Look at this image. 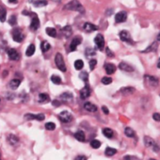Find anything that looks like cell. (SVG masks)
I'll list each match as a JSON object with an SVG mask.
<instances>
[{
  "mask_svg": "<svg viewBox=\"0 0 160 160\" xmlns=\"http://www.w3.org/2000/svg\"><path fill=\"white\" fill-rule=\"evenodd\" d=\"M64 9L67 10H73V12H77L79 13H84L85 12V9L82 6L81 3L78 0H72L71 2L68 4H66L64 6Z\"/></svg>",
  "mask_w": 160,
  "mask_h": 160,
  "instance_id": "obj_1",
  "label": "cell"
},
{
  "mask_svg": "<svg viewBox=\"0 0 160 160\" xmlns=\"http://www.w3.org/2000/svg\"><path fill=\"white\" fill-rule=\"evenodd\" d=\"M143 140H144L145 146L148 147V148H150V149H152L153 152L158 153V152L160 151V146L156 142V140H153L152 139V137L146 136V137H144Z\"/></svg>",
  "mask_w": 160,
  "mask_h": 160,
  "instance_id": "obj_2",
  "label": "cell"
},
{
  "mask_svg": "<svg viewBox=\"0 0 160 160\" xmlns=\"http://www.w3.org/2000/svg\"><path fill=\"white\" fill-rule=\"evenodd\" d=\"M55 63H56L58 69H59L61 72L65 73L67 69H66V65H65V62H64L63 57H62V55L60 53L56 54V57H55Z\"/></svg>",
  "mask_w": 160,
  "mask_h": 160,
  "instance_id": "obj_3",
  "label": "cell"
},
{
  "mask_svg": "<svg viewBox=\"0 0 160 160\" xmlns=\"http://www.w3.org/2000/svg\"><path fill=\"white\" fill-rule=\"evenodd\" d=\"M144 81L147 84V86L151 88H156L159 84V79L156 76H153V75H144Z\"/></svg>",
  "mask_w": 160,
  "mask_h": 160,
  "instance_id": "obj_4",
  "label": "cell"
},
{
  "mask_svg": "<svg viewBox=\"0 0 160 160\" xmlns=\"http://www.w3.org/2000/svg\"><path fill=\"white\" fill-rule=\"evenodd\" d=\"M12 35L14 42H22L25 39V35H24V33L22 32V29L20 27H16V28H14L12 32Z\"/></svg>",
  "mask_w": 160,
  "mask_h": 160,
  "instance_id": "obj_5",
  "label": "cell"
},
{
  "mask_svg": "<svg viewBox=\"0 0 160 160\" xmlns=\"http://www.w3.org/2000/svg\"><path fill=\"white\" fill-rule=\"evenodd\" d=\"M58 119L60 120V122H61V123H68L72 122V120H73V115H72L69 111H66V110H64V111L59 113Z\"/></svg>",
  "mask_w": 160,
  "mask_h": 160,
  "instance_id": "obj_6",
  "label": "cell"
},
{
  "mask_svg": "<svg viewBox=\"0 0 160 160\" xmlns=\"http://www.w3.org/2000/svg\"><path fill=\"white\" fill-rule=\"evenodd\" d=\"M119 37L121 39V41L125 42H129V43H133V40H132V37L130 35V33L127 30H123L119 33Z\"/></svg>",
  "mask_w": 160,
  "mask_h": 160,
  "instance_id": "obj_7",
  "label": "cell"
},
{
  "mask_svg": "<svg viewBox=\"0 0 160 160\" xmlns=\"http://www.w3.org/2000/svg\"><path fill=\"white\" fill-rule=\"evenodd\" d=\"M94 42L97 46V48L99 49L100 51H102L104 47V36L102 34H98L96 35L95 39H94Z\"/></svg>",
  "mask_w": 160,
  "mask_h": 160,
  "instance_id": "obj_8",
  "label": "cell"
},
{
  "mask_svg": "<svg viewBox=\"0 0 160 160\" xmlns=\"http://www.w3.org/2000/svg\"><path fill=\"white\" fill-rule=\"evenodd\" d=\"M73 99H74L73 93L69 92V91L63 92L62 94L59 95V100L61 102H64V103H71L72 101H73Z\"/></svg>",
  "mask_w": 160,
  "mask_h": 160,
  "instance_id": "obj_9",
  "label": "cell"
},
{
  "mask_svg": "<svg viewBox=\"0 0 160 160\" xmlns=\"http://www.w3.org/2000/svg\"><path fill=\"white\" fill-rule=\"evenodd\" d=\"M25 119L26 120H37V121H43L45 119V114L40 113V114H31V113H27L25 115Z\"/></svg>",
  "mask_w": 160,
  "mask_h": 160,
  "instance_id": "obj_10",
  "label": "cell"
},
{
  "mask_svg": "<svg viewBox=\"0 0 160 160\" xmlns=\"http://www.w3.org/2000/svg\"><path fill=\"white\" fill-rule=\"evenodd\" d=\"M82 42V39L80 36H76L75 37L73 40H72V42L70 45V51H75L76 47L78 46Z\"/></svg>",
  "mask_w": 160,
  "mask_h": 160,
  "instance_id": "obj_11",
  "label": "cell"
},
{
  "mask_svg": "<svg viewBox=\"0 0 160 160\" xmlns=\"http://www.w3.org/2000/svg\"><path fill=\"white\" fill-rule=\"evenodd\" d=\"M7 54H8V57L10 60H18L20 58V55L19 53L15 50L14 48H9L8 49L7 51Z\"/></svg>",
  "mask_w": 160,
  "mask_h": 160,
  "instance_id": "obj_12",
  "label": "cell"
},
{
  "mask_svg": "<svg viewBox=\"0 0 160 160\" xmlns=\"http://www.w3.org/2000/svg\"><path fill=\"white\" fill-rule=\"evenodd\" d=\"M127 19V13L126 12H119L115 15V22L116 23H123Z\"/></svg>",
  "mask_w": 160,
  "mask_h": 160,
  "instance_id": "obj_13",
  "label": "cell"
},
{
  "mask_svg": "<svg viewBox=\"0 0 160 160\" xmlns=\"http://www.w3.org/2000/svg\"><path fill=\"white\" fill-rule=\"evenodd\" d=\"M91 91L90 89L89 85H86L83 89L80 91V97H81V99L84 100V99H87L91 96Z\"/></svg>",
  "mask_w": 160,
  "mask_h": 160,
  "instance_id": "obj_14",
  "label": "cell"
},
{
  "mask_svg": "<svg viewBox=\"0 0 160 160\" xmlns=\"http://www.w3.org/2000/svg\"><path fill=\"white\" fill-rule=\"evenodd\" d=\"M39 27H40V20H39L38 16L36 14H33V17H32V20H31V24H30V29L37 30Z\"/></svg>",
  "mask_w": 160,
  "mask_h": 160,
  "instance_id": "obj_15",
  "label": "cell"
},
{
  "mask_svg": "<svg viewBox=\"0 0 160 160\" xmlns=\"http://www.w3.org/2000/svg\"><path fill=\"white\" fill-rule=\"evenodd\" d=\"M119 69H121L123 72H127V73H132V72H134V68L132 67L131 65H129L127 62H124V61H122L119 64Z\"/></svg>",
  "mask_w": 160,
  "mask_h": 160,
  "instance_id": "obj_16",
  "label": "cell"
},
{
  "mask_svg": "<svg viewBox=\"0 0 160 160\" xmlns=\"http://www.w3.org/2000/svg\"><path fill=\"white\" fill-rule=\"evenodd\" d=\"M61 32H62L63 36L66 39H68L72 36V34H73V28H72L71 26H65L61 29Z\"/></svg>",
  "mask_w": 160,
  "mask_h": 160,
  "instance_id": "obj_17",
  "label": "cell"
},
{
  "mask_svg": "<svg viewBox=\"0 0 160 160\" xmlns=\"http://www.w3.org/2000/svg\"><path fill=\"white\" fill-rule=\"evenodd\" d=\"M83 28H84V30L86 31V32H88V33H91V32H93V31H95V30H97L98 29V26H96L95 25H93V24H91V23H85V25H84V26H83Z\"/></svg>",
  "mask_w": 160,
  "mask_h": 160,
  "instance_id": "obj_18",
  "label": "cell"
},
{
  "mask_svg": "<svg viewBox=\"0 0 160 160\" xmlns=\"http://www.w3.org/2000/svg\"><path fill=\"white\" fill-rule=\"evenodd\" d=\"M84 108L89 112H96L97 111V107L95 106L94 104H92L91 102H87L84 104Z\"/></svg>",
  "mask_w": 160,
  "mask_h": 160,
  "instance_id": "obj_19",
  "label": "cell"
},
{
  "mask_svg": "<svg viewBox=\"0 0 160 160\" xmlns=\"http://www.w3.org/2000/svg\"><path fill=\"white\" fill-rule=\"evenodd\" d=\"M8 142L12 146H17L19 144V139L15 135H9L8 137Z\"/></svg>",
  "mask_w": 160,
  "mask_h": 160,
  "instance_id": "obj_20",
  "label": "cell"
},
{
  "mask_svg": "<svg viewBox=\"0 0 160 160\" xmlns=\"http://www.w3.org/2000/svg\"><path fill=\"white\" fill-rule=\"evenodd\" d=\"M104 70L107 75H112L116 72V66L112 63H106L104 64Z\"/></svg>",
  "mask_w": 160,
  "mask_h": 160,
  "instance_id": "obj_21",
  "label": "cell"
},
{
  "mask_svg": "<svg viewBox=\"0 0 160 160\" xmlns=\"http://www.w3.org/2000/svg\"><path fill=\"white\" fill-rule=\"evenodd\" d=\"M135 88L133 87H124V88H122L121 89V93L123 95H129V94H132V93L135 92Z\"/></svg>",
  "mask_w": 160,
  "mask_h": 160,
  "instance_id": "obj_22",
  "label": "cell"
},
{
  "mask_svg": "<svg viewBox=\"0 0 160 160\" xmlns=\"http://www.w3.org/2000/svg\"><path fill=\"white\" fill-rule=\"evenodd\" d=\"M75 139L80 141V142H84L85 141V134H84V132L83 131H81V130H78L77 132H75Z\"/></svg>",
  "mask_w": 160,
  "mask_h": 160,
  "instance_id": "obj_23",
  "label": "cell"
},
{
  "mask_svg": "<svg viewBox=\"0 0 160 160\" xmlns=\"http://www.w3.org/2000/svg\"><path fill=\"white\" fill-rule=\"evenodd\" d=\"M32 4L33 6L36 8H42V7H45L48 4V2L46 0H34V1L32 2Z\"/></svg>",
  "mask_w": 160,
  "mask_h": 160,
  "instance_id": "obj_24",
  "label": "cell"
},
{
  "mask_svg": "<svg viewBox=\"0 0 160 160\" xmlns=\"http://www.w3.org/2000/svg\"><path fill=\"white\" fill-rule=\"evenodd\" d=\"M49 101H50V97L46 93H40L39 94V102L40 103L45 104V103H48Z\"/></svg>",
  "mask_w": 160,
  "mask_h": 160,
  "instance_id": "obj_25",
  "label": "cell"
},
{
  "mask_svg": "<svg viewBox=\"0 0 160 160\" xmlns=\"http://www.w3.org/2000/svg\"><path fill=\"white\" fill-rule=\"evenodd\" d=\"M21 84V81L19 79H12V81L9 82V87L12 89V91L16 90V89H18V87L20 86Z\"/></svg>",
  "mask_w": 160,
  "mask_h": 160,
  "instance_id": "obj_26",
  "label": "cell"
},
{
  "mask_svg": "<svg viewBox=\"0 0 160 160\" xmlns=\"http://www.w3.org/2000/svg\"><path fill=\"white\" fill-rule=\"evenodd\" d=\"M156 48H157V42H153L151 45H149L145 50H143L141 51L142 53H150V52H153V51H156Z\"/></svg>",
  "mask_w": 160,
  "mask_h": 160,
  "instance_id": "obj_27",
  "label": "cell"
},
{
  "mask_svg": "<svg viewBox=\"0 0 160 160\" xmlns=\"http://www.w3.org/2000/svg\"><path fill=\"white\" fill-rule=\"evenodd\" d=\"M103 135L107 137V139H112L113 136H114V132L112 129L110 128H104L103 129Z\"/></svg>",
  "mask_w": 160,
  "mask_h": 160,
  "instance_id": "obj_28",
  "label": "cell"
},
{
  "mask_svg": "<svg viewBox=\"0 0 160 160\" xmlns=\"http://www.w3.org/2000/svg\"><path fill=\"white\" fill-rule=\"evenodd\" d=\"M6 16H7V9L4 7L0 6V22L4 23L6 21Z\"/></svg>",
  "mask_w": 160,
  "mask_h": 160,
  "instance_id": "obj_29",
  "label": "cell"
},
{
  "mask_svg": "<svg viewBox=\"0 0 160 160\" xmlns=\"http://www.w3.org/2000/svg\"><path fill=\"white\" fill-rule=\"evenodd\" d=\"M35 50H36L35 45H30L28 47H27L26 51V57H31V56H33V54L35 53Z\"/></svg>",
  "mask_w": 160,
  "mask_h": 160,
  "instance_id": "obj_30",
  "label": "cell"
},
{
  "mask_svg": "<svg viewBox=\"0 0 160 160\" xmlns=\"http://www.w3.org/2000/svg\"><path fill=\"white\" fill-rule=\"evenodd\" d=\"M50 48H51V45H50V43H49L48 42L43 41V42H42V45H41V49H42V53H46Z\"/></svg>",
  "mask_w": 160,
  "mask_h": 160,
  "instance_id": "obj_31",
  "label": "cell"
},
{
  "mask_svg": "<svg viewBox=\"0 0 160 160\" xmlns=\"http://www.w3.org/2000/svg\"><path fill=\"white\" fill-rule=\"evenodd\" d=\"M45 31L48 36L53 37V38L57 37V30H56V28H54V27H47Z\"/></svg>",
  "mask_w": 160,
  "mask_h": 160,
  "instance_id": "obj_32",
  "label": "cell"
},
{
  "mask_svg": "<svg viewBox=\"0 0 160 160\" xmlns=\"http://www.w3.org/2000/svg\"><path fill=\"white\" fill-rule=\"evenodd\" d=\"M116 153H117V150L111 147H107L106 150H104V154H106L107 156H112Z\"/></svg>",
  "mask_w": 160,
  "mask_h": 160,
  "instance_id": "obj_33",
  "label": "cell"
},
{
  "mask_svg": "<svg viewBox=\"0 0 160 160\" xmlns=\"http://www.w3.org/2000/svg\"><path fill=\"white\" fill-rule=\"evenodd\" d=\"M84 67V62L82 59H77L75 61V68L77 70V71H80L82 70Z\"/></svg>",
  "mask_w": 160,
  "mask_h": 160,
  "instance_id": "obj_34",
  "label": "cell"
},
{
  "mask_svg": "<svg viewBox=\"0 0 160 160\" xmlns=\"http://www.w3.org/2000/svg\"><path fill=\"white\" fill-rule=\"evenodd\" d=\"M7 42L4 40L2 35L0 34V52H3L4 50H6V48H7Z\"/></svg>",
  "mask_w": 160,
  "mask_h": 160,
  "instance_id": "obj_35",
  "label": "cell"
},
{
  "mask_svg": "<svg viewBox=\"0 0 160 160\" xmlns=\"http://www.w3.org/2000/svg\"><path fill=\"white\" fill-rule=\"evenodd\" d=\"M124 134L128 137H135V131L131 127H126L124 129Z\"/></svg>",
  "mask_w": 160,
  "mask_h": 160,
  "instance_id": "obj_36",
  "label": "cell"
},
{
  "mask_svg": "<svg viewBox=\"0 0 160 160\" xmlns=\"http://www.w3.org/2000/svg\"><path fill=\"white\" fill-rule=\"evenodd\" d=\"M96 55V52H95V50L93 48H91V47H88L87 49H86V57H92V56H95Z\"/></svg>",
  "mask_w": 160,
  "mask_h": 160,
  "instance_id": "obj_37",
  "label": "cell"
},
{
  "mask_svg": "<svg viewBox=\"0 0 160 160\" xmlns=\"http://www.w3.org/2000/svg\"><path fill=\"white\" fill-rule=\"evenodd\" d=\"M51 81L53 82L54 84L56 85H60L61 84V78L58 75H52L51 76Z\"/></svg>",
  "mask_w": 160,
  "mask_h": 160,
  "instance_id": "obj_38",
  "label": "cell"
},
{
  "mask_svg": "<svg viewBox=\"0 0 160 160\" xmlns=\"http://www.w3.org/2000/svg\"><path fill=\"white\" fill-rule=\"evenodd\" d=\"M91 146L93 149L100 148V146H101V141H99L98 140H93L91 141Z\"/></svg>",
  "mask_w": 160,
  "mask_h": 160,
  "instance_id": "obj_39",
  "label": "cell"
},
{
  "mask_svg": "<svg viewBox=\"0 0 160 160\" xmlns=\"http://www.w3.org/2000/svg\"><path fill=\"white\" fill-rule=\"evenodd\" d=\"M79 77H80V79L81 80H83L84 82H88V79H89V75H88L87 72H81V73L79 74Z\"/></svg>",
  "mask_w": 160,
  "mask_h": 160,
  "instance_id": "obj_40",
  "label": "cell"
},
{
  "mask_svg": "<svg viewBox=\"0 0 160 160\" xmlns=\"http://www.w3.org/2000/svg\"><path fill=\"white\" fill-rule=\"evenodd\" d=\"M101 81L104 85H109L112 83V78L111 77H108V76H104Z\"/></svg>",
  "mask_w": 160,
  "mask_h": 160,
  "instance_id": "obj_41",
  "label": "cell"
},
{
  "mask_svg": "<svg viewBox=\"0 0 160 160\" xmlns=\"http://www.w3.org/2000/svg\"><path fill=\"white\" fill-rule=\"evenodd\" d=\"M45 129L46 130H49V131H53L56 129V124H55L54 123H45Z\"/></svg>",
  "mask_w": 160,
  "mask_h": 160,
  "instance_id": "obj_42",
  "label": "cell"
},
{
  "mask_svg": "<svg viewBox=\"0 0 160 160\" xmlns=\"http://www.w3.org/2000/svg\"><path fill=\"white\" fill-rule=\"evenodd\" d=\"M9 24L10 26H15L16 24H17V18H16L15 15L10 16V18L9 19Z\"/></svg>",
  "mask_w": 160,
  "mask_h": 160,
  "instance_id": "obj_43",
  "label": "cell"
},
{
  "mask_svg": "<svg viewBox=\"0 0 160 160\" xmlns=\"http://www.w3.org/2000/svg\"><path fill=\"white\" fill-rule=\"evenodd\" d=\"M89 64H90V68H91V71H92V70H94L95 66H96V64H97V60H96V59H91Z\"/></svg>",
  "mask_w": 160,
  "mask_h": 160,
  "instance_id": "obj_44",
  "label": "cell"
},
{
  "mask_svg": "<svg viewBox=\"0 0 160 160\" xmlns=\"http://www.w3.org/2000/svg\"><path fill=\"white\" fill-rule=\"evenodd\" d=\"M106 53H107V56L108 58H113V57L115 56L114 52H112L111 50H110L109 47H107V49H106Z\"/></svg>",
  "mask_w": 160,
  "mask_h": 160,
  "instance_id": "obj_45",
  "label": "cell"
},
{
  "mask_svg": "<svg viewBox=\"0 0 160 160\" xmlns=\"http://www.w3.org/2000/svg\"><path fill=\"white\" fill-rule=\"evenodd\" d=\"M153 119L156 122H160V113H153Z\"/></svg>",
  "mask_w": 160,
  "mask_h": 160,
  "instance_id": "obj_46",
  "label": "cell"
},
{
  "mask_svg": "<svg viewBox=\"0 0 160 160\" xmlns=\"http://www.w3.org/2000/svg\"><path fill=\"white\" fill-rule=\"evenodd\" d=\"M53 106L54 107H59L60 106V104H61V101H58V100H55V101H53Z\"/></svg>",
  "mask_w": 160,
  "mask_h": 160,
  "instance_id": "obj_47",
  "label": "cell"
},
{
  "mask_svg": "<svg viewBox=\"0 0 160 160\" xmlns=\"http://www.w3.org/2000/svg\"><path fill=\"white\" fill-rule=\"evenodd\" d=\"M102 110H103V112L104 113V114H109V110H108V108L106 107V106H103L102 107Z\"/></svg>",
  "mask_w": 160,
  "mask_h": 160,
  "instance_id": "obj_48",
  "label": "cell"
},
{
  "mask_svg": "<svg viewBox=\"0 0 160 160\" xmlns=\"http://www.w3.org/2000/svg\"><path fill=\"white\" fill-rule=\"evenodd\" d=\"M75 160H88L85 156H78L75 158Z\"/></svg>",
  "mask_w": 160,
  "mask_h": 160,
  "instance_id": "obj_49",
  "label": "cell"
},
{
  "mask_svg": "<svg viewBox=\"0 0 160 160\" xmlns=\"http://www.w3.org/2000/svg\"><path fill=\"white\" fill-rule=\"evenodd\" d=\"M9 3H13V4H17L18 3V0H9Z\"/></svg>",
  "mask_w": 160,
  "mask_h": 160,
  "instance_id": "obj_50",
  "label": "cell"
},
{
  "mask_svg": "<svg viewBox=\"0 0 160 160\" xmlns=\"http://www.w3.org/2000/svg\"><path fill=\"white\" fill-rule=\"evenodd\" d=\"M157 68H158V69H160V58H159L158 61H157Z\"/></svg>",
  "mask_w": 160,
  "mask_h": 160,
  "instance_id": "obj_51",
  "label": "cell"
},
{
  "mask_svg": "<svg viewBox=\"0 0 160 160\" xmlns=\"http://www.w3.org/2000/svg\"><path fill=\"white\" fill-rule=\"evenodd\" d=\"M156 39H157V41H158V42H160V31H159V33L157 34V37H156Z\"/></svg>",
  "mask_w": 160,
  "mask_h": 160,
  "instance_id": "obj_52",
  "label": "cell"
},
{
  "mask_svg": "<svg viewBox=\"0 0 160 160\" xmlns=\"http://www.w3.org/2000/svg\"><path fill=\"white\" fill-rule=\"evenodd\" d=\"M52 1H54V2H57V3H59L61 0H52Z\"/></svg>",
  "mask_w": 160,
  "mask_h": 160,
  "instance_id": "obj_53",
  "label": "cell"
},
{
  "mask_svg": "<svg viewBox=\"0 0 160 160\" xmlns=\"http://www.w3.org/2000/svg\"><path fill=\"white\" fill-rule=\"evenodd\" d=\"M0 160H2V158H1V153H0Z\"/></svg>",
  "mask_w": 160,
  "mask_h": 160,
  "instance_id": "obj_54",
  "label": "cell"
},
{
  "mask_svg": "<svg viewBox=\"0 0 160 160\" xmlns=\"http://www.w3.org/2000/svg\"><path fill=\"white\" fill-rule=\"evenodd\" d=\"M149 160H156V159H153V158H150V159H149Z\"/></svg>",
  "mask_w": 160,
  "mask_h": 160,
  "instance_id": "obj_55",
  "label": "cell"
},
{
  "mask_svg": "<svg viewBox=\"0 0 160 160\" xmlns=\"http://www.w3.org/2000/svg\"><path fill=\"white\" fill-rule=\"evenodd\" d=\"M0 102H1V99H0Z\"/></svg>",
  "mask_w": 160,
  "mask_h": 160,
  "instance_id": "obj_56",
  "label": "cell"
}]
</instances>
